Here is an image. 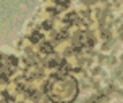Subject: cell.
I'll return each instance as SVG.
<instances>
[{
  "instance_id": "cell-2",
  "label": "cell",
  "mask_w": 123,
  "mask_h": 103,
  "mask_svg": "<svg viewBox=\"0 0 123 103\" xmlns=\"http://www.w3.org/2000/svg\"><path fill=\"white\" fill-rule=\"evenodd\" d=\"M16 68V60L8 55H0V81H6Z\"/></svg>"
},
{
  "instance_id": "cell-1",
  "label": "cell",
  "mask_w": 123,
  "mask_h": 103,
  "mask_svg": "<svg viewBox=\"0 0 123 103\" xmlns=\"http://www.w3.org/2000/svg\"><path fill=\"white\" fill-rule=\"evenodd\" d=\"M45 92L50 102L71 103L78 95V82L71 76H54L45 85Z\"/></svg>"
}]
</instances>
